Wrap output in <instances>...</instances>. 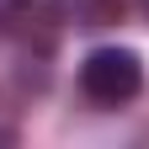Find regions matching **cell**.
Returning <instances> with one entry per match:
<instances>
[{"label": "cell", "instance_id": "cell-4", "mask_svg": "<svg viewBox=\"0 0 149 149\" xmlns=\"http://www.w3.org/2000/svg\"><path fill=\"white\" fill-rule=\"evenodd\" d=\"M144 11H149V0H144Z\"/></svg>", "mask_w": 149, "mask_h": 149}, {"label": "cell", "instance_id": "cell-1", "mask_svg": "<svg viewBox=\"0 0 149 149\" xmlns=\"http://www.w3.org/2000/svg\"><path fill=\"white\" fill-rule=\"evenodd\" d=\"M80 91L96 107H123L144 91V59L133 48H91L80 59Z\"/></svg>", "mask_w": 149, "mask_h": 149}, {"label": "cell", "instance_id": "cell-3", "mask_svg": "<svg viewBox=\"0 0 149 149\" xmlns=\"http://www.w3.org/2000/svg\"><path fill=\"white\" fill-rule=\"evenodd\" d=\"M0 144H22V133H16V128H6V123H0Z\"/></svg>", "mask_w": 149, "mask_h": 149}, {"label": "cell", "instance_id": "cell-2", "mask_svg": "<svg viewBox=\"0 0 149 149\" xmlns=\"http://www.w3.org/2000/svg\"><path fill=\"white\" fill-rule=\"evenodd\" d=\"M22 6H27V0H0V27L16 22V11H22Z\"/></svg>", "mask_w": 149, "mask_h": 149}]
</instances>
